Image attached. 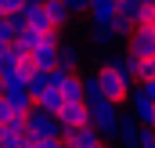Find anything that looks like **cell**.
Wrapping results in <instances>:
<instances>
[{
  "label": "cell",
  "instance_id": "484cf974",
  "mask_svg": "<svg viewBox=\"0 0 155 148\" xmlns=\"http://www.w3.org/2000/svg\"><path fill=\"white\" fill-rule=\"evenodd\" d=\"M0 94H4V76H0Z\"/></svg>",
  "mask_w": 155,
  "mask_h": 148
},
{
  "label": "cell",
  "instance_id": "ffe728a7",
  "mask_svg": "<svg viewBox=\"0 0 155 148\" xmlns=\"http://www.w3.org/2000/svg\"><path fill=\"white\" fill-rule=\"evenodd\" d=\"M61 4H65L72 15H79V11H90V0H61Z\"/></svg>",
  "mask_w": 155,
  "mask_h": 148
},
{
  "label": "cell",
  "instance_id": "9a60e30c",
  "mask_svg": "<svg viewBox=\"0 0 155 148\" xmlns=\"http://www.w3.org/2000/svg\"><path fill=\"white\" fill-rule=\"evenodd\" d=\"M83 101H87V105H97V101H105V94H101V83H97V72L83 76Z\"/></svg>",
  "mask_w": 155,
  "mask_h": 148
},
{
  "label": "cell",
  "instance_id": "4dcf8cb0",
  "mask_svg": "<svg viewBox=\"0 0 155 148\" xmlns=\"http://www.w3.org/2000/svg\"><path fill=\"white\" fill-rule=\"evenodd\" d=\"M152 130H155V126H152Z\"/></svg>",
  "mask_w": 155,
  "mask_h": 148
},
{
  "label": "cell",
  "instance_id": "6da1fadb",
  "mask_svg": "<svg viewBox=\"0 0 155 148\" xmlns=\"http://www.w3.org/2000/svg\"><path fill=\"white\" fill-rule=\"evenodd\" d=\"M97 83H101V94H105L112 105L130 101V94H134V83L119 72L116 62H101V65H97Z\"/></svg>",
  "mask_w": 155,
  "mask_h": 148
},
{
  "label": "cell",
  "instance_id": "277c9868",
  "mask_svg": "<svg viewBox=\"0 0 155 148\" xmlns=\"http://www.w3.org/2000/svg\"><path fill=\"white\" fill-rule=\"evenodd\" d=\"M119 123H123V116H119V105H112L108 98L105 101H97V105H90V126L105 137H112V134H119Z\"/></svg>",
  "mask_w": 155,
  "mask_h": 148
},
{
  "label": "cell",
  "instance_id": "9c48e42d",
  "mask_svg": "<svg viewBox=\"0 0 155 148\" xmlns=\"http://www.w3.org/2000/svg\"><path fill=\"white\" fill-rule=\"evenodd\" d=\"M130 116H134L141 126H152V123H155V101L141 90V87L130 94Z\"/></svg>",
  "mask_w": 155,
  "mask_h": 148
},
{
  "label": "cell",
  "instance_id": "f546056e",
  "mask_svg": "<svg viewBox=\"0 0 155 148\" xmlns=\"http://www.w3.org/2000/svg\"><path fill=\"white\" fill-rule=\"evenodd\" d=\"M152 29H155V25H152Z\"/></svg>",
  "mask_w": 155,
  "mask_h": 148
},
{
  "label": "cell",
  "instance_id": "52a82bcc",
  "mask_svg": "<svg viewBox=\"0 0 155 148\" xmlns=\"http://www.w3.org/2000/svg\"><path fill=\"white\" fill-rule=\"evenodd\" d=\"M18 15H22V22H25L29 29H36V33H51V29H54L51 18H47V11H43V0H25Z\"/></svg>",
  "mask_w": 155,
  "mask_h": 148
},
{
  "label": "cell",
  "instance_id": "83f0119b",
  "mask_svg": "<svg viewBox=\"0 0 155 148\" xmlns=\"http://www.w3.org/2000/svg\"><path fill=\"white\" fill-rule=\"evenodd\" d=\"M0 148H4V141H0Z\"/></svg>",
  "mask_w": 155,
  "mask_h": 148
},
{
  "label": "cell",
  "instance_id": "8fae6325",
  "mask_svg": "<svg viewBox=\"0 0 155 148\" xmlns=\"http://www.w3.org/2000/svg\"><path fill=\"white\" fill-rule=\"evenodd\" d=\"M33 109H43V112H51V116H58V112L65 109V94L51 87V90H43V94L33 98Z\"/></svg>",
  "mask_w": 155,
  "mask_h": 148
},
{
  "label": "cell",
  "instance_id": "5b68a950",
  "mask_svg": "<svg viewBox=\"0 0 155 148\" xmlns=\"http://www.w3.org/2000/svg\"><path fill=\"white\" fill-rule=\"evenodd\" d=\"M58 119H61V130H83V126H90V105L87 101H69L58 112Z\"/></svg>",
  "mask_w": 155,
  "mask_h": 148
},
{
  "label": "cell",
  "instance_id": "ba28073f",
  "mask_svg": "<svg viewBox=\"0 0 155 148\" xmlns=\"http://www.w3.org/2000/svg\"><path fill=\"white\" fill-rule=\"evenodd\" d=\"M130 54L134 58H155V29L152 25H137L130 33Z\"/></svg>",
  "mask_w": 155,
  "mask_h": 148
},
{
  "label": "cell",
  "instance_id": "44dd1931",
  "mask_svg": "<svg viewBox=\"0 0 155 148\" xmlns=\"http://www.w3.org/2000/svg\"><path fill=\"white\" fill-rule=\"evenodd\" d=\"M33 148H65V145H61V137H40V141H33Z\"/></svg>",
  "mask_w": 155,
  "mask_h": 148
},
{
  "label": "cell",
  "instance_id": "30bf717a",
  "mask_svg": "<svg viewBox=\"0 0 155 148\" xmlns=\"http://www.w3.org/2000/svg\"><path fill=\"white\" fill-rule=\"evenodd\" d=\"M61 145L65 148H97L101 145V134L94 126H83V130H61Z\"/></svg>",
  "mask_w": 155,
  "mask_h": 148
},
{
  "label": "cell",
  "instance_id": "5bb4252c",
  "mask_svg": "<svg viewBox=\"0 0 155 148\" xmlns=\"http://www.w3.org/2000/svg\"><path fill=\"white\" fill-rule=\"evenodd\" d=\"M58 90L65 94V105H69V101H83V76L69 72V76H65V83H61Z\"/></svg>",
  "mask_w": 155,
  "mask_h": 148
},
{
  "label": "cell",
  "instance_id": "d4e9b609",
  "mask_svg": "<svg viewBox=\"0 0 155 148\" xmlns=\"http://www.w3.org/2000/svg\"><path fill=\"white\" fill-rule=\"evenodd\" d=\"M0 18H7V7H4V0H0Z\"/></svg>",
  "mask_w": 155,
  "mask_h": 148
},
{
  "label": "cell",
  "instance_id": "4fadbf2b",
  "mask_svg": "<svg viewBox=\"0 0 155 148\" xmlns=\"http://www.w3.org/2000/svg\"><path fill=\"white\" fill-rule=\"evenodd\" d=\"M43 11H47V18H51L54 29H65V22H69V15H72L61 0H43Z\"/></svg>",
  "mask_w": 155,
  "mask_h": 148
},
{
  "label": "cell",
  "instance_id": "d6986e66",
  "mask_svg": "<svg viewBox=\"0 0 155 148\" xmlns=\"http://www.w3.org/2000/svg\"><path fill=\"white\" fill-rule=\"evenodd\" d=\"M137 62H141V83L155 79V58H137Z\"/></svg>",
  "mask_w": 155,
  "mask_h": 148
},
{
  "label": "cell",
  "instance_id": "f1b7e54d",
  "mask_svg": "<svg viewBox=\"0 0 155 148\" xmlns=\"http://www.w3.org/2000/svg\"><path fill=\"white\" fill-rule=\"evenodd\" d=\"M152 126H155V123H152Z\"/></svg>",
  "mask_w": 155,
  "mask_h": 148
},
{
  "label": "cell",
  "instance_id": "3957f363",
  "mask_svg": "<svg viewBox=\"0 0 155 148\" xmlns=\"http://www.w3.org/2000/svg\"><path fill=\"white\" fill-rule=\"evenodd\" d=\"M58 33H61V29H51V33H43V36H40V43L33 47V54H29V62H33L36 69H43V72L58 69V51H61Z\"/></svg>",
  "mask_w": 155,
  "mask_h": 148
},
{
  "label": "cell",
  "instance_id": "4316f807",
  "mask_svg": "<svg viewBox=\"0 0 155 148\" xmlns=\"http://www.w3.org/2000/svg\"><path fill=\"white\" fill-rule=\"evenodd\" d=\"M97 148H108V145H105V141H101V145H97Z\"/></svg>",
  "mask_w": 155,
  "mask_h": 148
},
{
  "label": "cell",
  "instance_id": "7402d4cb",
  "mask_svg": "<svg viewBox=\"0 0 155 148\" xmlns=\"http://www.w3.org/2000/svg\"><path fill=\"white\" fill-rule=\"evenodd\" d=\"M141 148H155V130H152V126H144V134H141Z\"/></svg>",
  "mask_w": 155,
  "mask_h": 148
},
{
  "label": "cell",
  "instance_id": "8992f818",
  "mask_svg": "<svg viewBox=\"0 0 155 148\" xmlns=\"http://www.w3.org/2000/svg\"><path fill=\"white\" fill-rule=\"evenodd\" d=\"M116 18H119V0H90V22H94V29H112Z\"/></svg>",
  "mask_w": 155,
  "mask_h": 148
},
{
  "label": "cell",
  "instance_id": "7c38bea8",
  "mask_svg": "<svg viewBox=\"0 0 155 148\" xmlns=\"http://www.w3.org/2000/svg\"><path fill=\"white\" fill-rule=\"evenodd\" d=\"M141 134H144V126L130 116V119H123V123H119V134H116V137H119L126 148H141Z\"/></svg>",
  "mask_w": 155,
  "mask_h": 148
},
{
  "label": "cell",
  "instance_id": "2e32d148",
  "mask_svg": "<svg viewBox=\"0 0 155 148\" xmlns=\"http://www.w3.org/2000/svg\"><path fill=\"white\" fill-rule=\"evenodd\" d=\"M18 65H22V54L15 51V43H11V47H4V51H0V76L18 72Z\"/></svg>",
  "mask_w": 155,
  "mask_h": 148
},
{
  "label": "cell",
  "instance_id": "ac0fdd59",
  "mask_svg": "<svg viewBox=\"0 0 155 148\" xmlns=\"http://www.w3.org/2000/svg\"><path fill=\"white\" fill-rule=\"evenodd\" d=\"M76 65H79V51H72V47H61V51H58V69H69V72H72Z\"/></svg>",
  "mask_w": 155,
  "mask_h": 148
},
{
  "label": "cell",
  "instance_id": "cb8c5ba5",
  "mask_svg": "<svg viewBox=\"0 0 155 148\" xmlns=\"http://www.w3.org/2000/svg\"><path fill=\"white\" fill-rule=\"evenodd\" d=\"M137 87H141V90H144V94L155 101V79H148V83H137Z\"/></svg>",
  "mask_w": 155,
  "mask_h": 148
},
{
  "label": "cell",
  "instance_id": "7a4b0ae2",
  "mask_svg": "<svg viewBox=\"0 0 155 148\" xmlns=\"http://www.w3.org/2000/svg\"><path fill=\"white\" fill-rule=\"evenodd\" d=\"M25 137L29 141H40V137H61V119L58 116H51V112L43 109H33L29 116H25Z\"/></svg>",
  "mask_w": 155,
  "mask_h": 148
},
{
  "label": "cell",
  "instance_id": "e0dca14e",
  "mask_svg": "<svg viewBox=\"0 0 155 148\" xmlns=\"http://www.w3.org/2000/svg\"><path fill=\"white\" fill-rule=\"evenodd\" d=\"M116 65H119V72L126 76L130 83H141V62H137L134 54H126V58H119Z\"/></svg>",
  "mask_w": 155,
  "mask_h": 148
},
{
  "label": "cell",
  "instance_id": "603a6c76",
  "mask_svg": "<svg viewBox=\"0 0 155 148\" xmlns=\"http://www.w3.org/2000/svg\"><path fill=\"white\" fill-rule=\"evenodd\" d=\"M11 119H15V112H11V105L0 98V123H11Z\"/></svg>",
  "mask_w": 155,
  "mask_h": 148
}]
</instances>
